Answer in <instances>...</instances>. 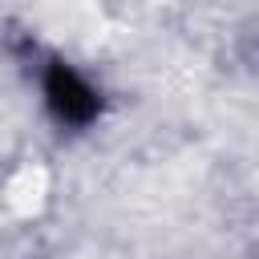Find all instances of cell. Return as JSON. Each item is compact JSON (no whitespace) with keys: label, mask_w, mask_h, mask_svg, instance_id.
<instances>
[{"label":"cell","mask_w":259,"mask_h":259,"mask_svg":"<svg viewBox=\"0 0 259 259\" xmlns=\"http://www.w3.org/2000/svg\"><path fill=\"white\" fill-rule=\"evenodd\" d=\"M40 101H45V113L69 134L93 130L105 113L101 85L89 73H81L77 65L61 61V57H49L40 65Z\"/></svg>","instance_id":"1"}]
</instances>
